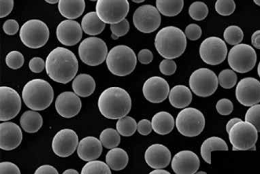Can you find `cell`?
<instances>
[{
    "label": "cell",
    "instance_id": "obj_22",
    "mask_svg": "<svg viewBox=\"0 0 260 174\" xmlns=\"http://www.w3.org/2000/svg\"><path fill=\"white\" fill-rule=\"evenodd\" d=\"M23 133L21 127L13 122L0 125V148L6 151H13L21 145Z\"/></svg>",
    "mask_w": 260,
    "mask_h": 174
},
{
    "label": "cell",
    "instance_id": "obj_37",
    "mask_svg": "<svg viewBox=\"0 0 260 174\" xmlns=\"http://www.w3.org/2000/svg\"><path fill=\"white\" fill-rule=\"evenodd\" d=\"M81 174H112L111 168L101 161L88 162L83 166Z\"/></svg>",
    "mask_w": 260,
    "mask_h": 174
},
{
    "label": "cell",
    "instance_id": "obj_45",
    "mask_svg": "<svg viewBox=\"0 0 260 174\" xmlns=\"http://www.w3.org/2000/svg\"><path fill=\"white\" fill-rule=\"evenodd\" d=\"M202 33H203V31H202L201 27L197 24H189L185 28V34L186 37L190 41H198V40L201 39Z\"/></svg>",
    "mask_w": 260,
    "mask_h": 174
},
{
    "label": "cell",
    "instance_id": "obj_21",
    "mask_svg": "<svg viewBox=\"0 0 260 174\" xmlns=\"http://www.w3.org/2000/svg\"><path fill=\"white\" fill-rule=\"evenodd\" d=\"M82 102L79 96L71 91L59 94L55 101V109L61 117L71 119L79 115Z\"/></svg>",
    "mask_w": 260,
    "mask_h": 174
},
{
    "label": "cell",
    "instance_id": "obj_19",
    "mask_svg": "<svg viewBox=\"0 0 260 174\" xmlns=\"http://www.w3.org/2000/svg\"><path fill=\"white\" fill-rule=\"evenodd\" d=\"M201 165L199 156L193 151H182L174 156L171 167L176 174H195Z\"/></svg>",
    "mask_w": 260,
    "mask_h": 174
},
{
    "label": "cell",
    "instance_id": "obj_48",
    "mask_svg": "<svg viewBox=\"0 0 260 174\" xmlns=\"http://www.w3.org/2000/svg\"><path fill=\"white\" fill-rule=\"evenodd\" d=\"M46 67V62L41 57H34L29 61L30 71L34 73H41Z\"/></svg>",
    "mask_w": 260,
    "mask_h": 174
},
{
    "label": "cell",
    "instance_id": "obj_42",
    "mask_svg": "<svg viewBox=\"0 0 260 174\" xmlns=\"http://www.w3.org/2000/svg\"><path fill=\"white\" fill-rule=\"evenodd\" d=\"M245 121L255 126L258 132H260V104H256L250 107L246 113Z\"/></svg>",
    "mask_w": 260,
    "mask_h": 174
},
{
    "label": "cell",
    "instance_id": "obj_4",
    "mask_svg": "<svg viewBox=\"0 0 260 174\" xmlns=\"http://www.w3.org/2000/svg\"><path fill=\"white\" fill-rule=\"evenodd\" d=\"M22 98L26 107L31 111H45L53 101V89L45 80L33 79L24 86Z\"/></svg>",
    "mask_w": 260,
    "mask_h": 174
},
{
    "label": "cell",
    "instance_id": "obj_23",
    "mask_svg": "<svg viewBox=\"0 0 260 174\" xmlns=\"http://www.w3.org/2000/svg\"><path fill=\"white\" fill-rule=\"evenodd\" d=\"M171 152L168 147L160 144L150 146L145 153V160L150 167L155 169H164L171 161Z\"/></svg>",
    "mask_w": 260,
    "mask_h": 174
},
{
    "label": "cell",
    "instance_id": "obj_13",
    "mask_svg": "<svg viewBox=\"0 0 260 174\" xmlns=\"http://www.w3.org/2000/svg\"><path fill=\"white\" fill-rule=\"evenodd\" d=\"M202 60L208 65H217L223 63L228 55L225 42L219 37L207 38L201 43L199 49Z\"/></svg>",
    "mask_w": 260,
    "mask_h": 174
},
{
    "label": "cell",
    "instance_id": "obj_60",
    "mask_svg": "<svg viewBox=\"0 0 260 174\" xmlns=\"http://www.w3.org/2000/svg\"><path fill=\"white\" fill-rule=\"evenodd\" d=\"M253 3H255L256 5L260 7V0H254Z\"/></svg>",
    "mask_w": 260,
    "mask_h": 174
},
{
    "label": "cell",
    "instance_id": "obj_53",
    "mask_svg": "<svg viewBox=\"0 0 260 174\" xmlns=\"http://www.w3.org/2000/svg\"><path fill=\"white\" fill-rule=\"evenodd\" d=\"M35 174H59L57 169L53 166L44 165L36 170Z\"/></svg>",
    "mask_w": 260,
    "mask_h": 174
},
{
    "label": "cell",
    "instance_id": "obj_35",
    "mask_svg": "<svg viewBox=\"0 0 260 174\" xmlns=\"http://www.w3.org/2000/svg\"><path fill=\"white\" fill-rule=\"evenodd\" d=\"M138 123L134 118L126 117L118 120L116 127L120 135L124 137H130L137 131Z\"/></svg>",
    "mask_w": 260,
    "mask_h": 174
},
{
    "label": "cell",
    "instance_id": "obj_27",
    "mask_svg": "<svg viewBox=\"0 0 260 174\" xmlns=\"http://www.w3.org/2000/svg\"><path fill=\"white\" fill-rule=\"evenodd\" d=\"M58 9L60 14L69 20L78 19L85 11V2L84 0H60L58 3Z\"/></svg>",
    "mask_w": 260,
    "mask_h": 174
},
{
    "label": "cell",
    "instance_id": "obj_54",
    "mask_svg": "<svg viewBox=\"0 0 260 174\" xmlns=\"http://www.w3.org/2000/svg\"><path fill=\"white\" fill-rule=\"evenodd\" d=\"M251 43L255 49L260 50V30L255 31L252 35Z\"/></svg>",
    "mask_w": 260,
    "mask_h": 174
},
{
    "label": "cell",
    "instance_id": "obj_30",
    "mask_svg": "<svg viewBox=\"0 0 260 174\" xmlns=\"http://www.w3.org/2000/svg\"><path fill=\"white\" fill-rule=\"evenodd\" d=\"M20 124L22 129L27 133H37L43 127V117L37 111H27L22 115Z\"/></svg>",
    "mask_w": 260,
    "mask_h": 174
},
{
    "label": "cell",
    "instance_id": "obj_55",
    "mask_svg": "<svg viewBox=\"0 0 260 174\" xmlns=\"http://www.w3.org/2000/svg\"><path fill=\"white\" fill-rule=\"evenodd\" d=\"M241 121L242 120L239 119V118H233V119L230 120V121L228 122L227 125H226V131L228 132V133H229L232 127H233L236 123H239V122Z\"/></svg>",
    "mask_w": 260,
    "mask_h": 174
},
{
    "label": "cell",
    "instance_id": "obj_26",
    "mask_svg": "<svg viewBox=\"0 0 260 174\" xmlns=\"http://www.w3.org/2000/svg\"><path fill=\"white\" fill-rule=\"evenodd\" d=\"M152 128L156 133L165 135L171 133L175 126V119L168 112L156 113L151 120Z\"/></svg>",
    "mask_w": 260,
    "mask_h": 174
},
{
    "label": "cell",
    "instance_id": "obj_9",
    "mask_svg": "<svg viewBox=\"0 0 260 174\" xmlns=\"http://www.w3.org/2000/svg\"><path fill=\"white\" fill-rule=\"evenodd\" d=\"M228 61L233 71L240 74L247 73L255 67L257 63V55L251 46L239 44L230 51Z\"/></svg>",
    "mask_w": 260,
    "mask_h": 174
},
{
    "label": "cell",
    "instance_id": "obj_1",
    "mask_svg": "<svg viewBox=\"0 0 260 174\" xmlns=\"http://www.w3.org/2000/svg\"><path fill=\"white\" fill-rule=\"evenodd\" d=\"M45 68L50 79L56 83L67 84L77 75L79 62L69 49L57 47L48 55Z\"/></svg>",
    "mask_w": 260,
    "mask_h": 174
},
{
    "label": "cell",
    "instance_id": "obj_15",
    "mask_svg": "<svg viewBox=\"0 0 260 174\" xmlns=\"http://www.w3.org/2000/svg\"><path fill=\"white\" fill-rule=\"evenodd\" d=\"M0 121H9L19 115L21 109V99L15 89L6 86L0 87Z\"/></svg>",
    "mask_w": 260,
    "mask_h": 174
},
{
    "label": "cell",
    "instance_id": "obj_2",
    "mask_svg": "<svg viewBox=\"0 0 260 174\" xmlns=\"http://www.w3.org/2000/svg\"><path fill=\"white\" fill-rule=\"evenodd\" d=\"M98 106L102 115L107 119H120L126 117L131 111L132 99L125 89L110 87L100 95Z\"/></svg>",
    "mask_w": 260,
    "mask_h": 174
},
{
    "label": "cell",
    "instance_id": "obj_17",
    "mask_svg": "<svg viewBox=\"0 0 260 174\" xmlns=\"http://www.w3.org/2000/svg\"><path fill=\"white\" fill-rule=\"evenodd\" d=\"M236 97L241 105L251 107L260 102V82L255 78L241 79L236 88Z\"/></svg>",
    "mask_w": 260,
    "mask_h": 174
},
{
    "label": "cell",
    "instance_id": "obj_18",
    "mask_svg": "<svg viewBox=\"0 0 260 174\" xmlns=\"http://www.w3.org/2000/svg\"><path fill=\"white\" fill-rule=\"evenodd\" d=\"M170 86L163 78H149L144 83L143 93L146 99L153 103H159L167 99L169 95Z\"/></svg>",
    "mask_w": 260,
    "mask_h": 174
},
{
    "label": "cell",
    "instance_id": "obj_36",
    "mask_svg": "<svg viewBox=\"0 0 260 174\" xmlns=\"http://www.w3.org/2000/svg\"><path fill=\"white\" fill-rule=\"evenodd\" d=\"M223 38L226 43L235 47L243 41L244 32L239 26L231 25L224 31Z\"/></svg>",
    "mask_w": 260,
    "mask_h": 174
},
{
    "label": "cell",
    "instance_id": "obj_11",
    "mask_svg": "<svg viewBox=\"0 0 260 174\" xmlns=\"http://www.w3.org/2000/svg\"><path fill=\"white\" fill-rule=\"evenodd\" d=\"M189 85L190 89L195 95L207 97L213 95L217 91L219 81L213 71L209 68L202 67L191 74Z\"/></svg>",
    "mask_w": 260,
    "mask_h": 174
},
{
    "label": "cell",
    "instance_id": "obj_47",
    "mask_svg": "<svg viewBox=\"0 0 260 174\" xmlns=\"http://www.w3.org/2000/svg\"><path fill=\"white\" fill-rule=\"evenodd\" d=\"M0 174H21L19 167L12 162L5 161L0 163Z\"/></svg>",
    "mask_w": 260,
    "mask_h": 174
},
{
    "label": "cell",
    "instance_id": "obj_46",
    "mask_svg": "<svg viewBox=\"0 0 260 174\" xmlns=\"http://www.w3.org/2000/svg\"><path fill=\"white\" fill-rule=\"evenodd\" d=\"M159 71L162 75H173L177 71V64L174 60L164 59L159 63Z\"/></svg>",
    "mask_w": 260,
    "mask_h": 174
},
{
    "label": "cell",
    "instance_id": "obj_5",
    "mask_svg": "<svg viewBox=\"0 0 260 174\" xmlns=\"http://www.w3.org/2000/svg\"><path fill=\"white\" fill-rule=\"evenodd\" d=\"M107 65L113 75L123 77L135 71L137 64V55L131 48L125 45L116 46L108 53Z\"/></svg>",
    "mask_w": 260,
    "mask_h": 174
},
{
    "label": "cell",
    "instance_id": "obj_38",
    "mask_svg": "<svg viewBox=\"0 0 260 174\" xmlns=\"http://www.w3.org/2000/svg\"><path fill=\"white\" fill-rule=\"evenodd\" d=\"M189 15L195 21H203L209 15V8L203 2H195L190 5Z\"/></svg>",
    "mask_w": 260,
    "mask_h": 174
},
{
    "label": "cell",
    "instance_id": "obj_6",
    "mask_svg": "<svg viewBox=\"0 0 260 174\" xmlns=\"http://www.w3.org/2000/svg\"><path fill=\"white\" fill-rule=\"evenodd\" d=\"M49 29L47 24L39 19L25 22L19 32L20 39L23 45L33 49L44 47L49 41Z\"/></svg>",
    "mask_w": 260,
    "mask_h": 174
},
{
    "label": "cell",
    "instance_id": "obj_44",
    "mask_svg": "<svg viewBox=\"0 0 260 174\" xmlns=\"http://www.w3.org/2000/svg\"><path fill=\"white\" fill-rule=\"evenodd\" d=\"M129 23L127 19L123 20L119 23L111 25L112 34L118 38L126 35L129 31Z\"/></svg>",
    "mask_w": 260,
    "mask_h": 174
},
{
    "label": "cell",
    "instance_id": "obj_10",
    "mask_svg": "<svg viewBox=\"0 0 260 174\" xmlns=\"http://www.w3.org/2000/svg\"><path fill=\"white\" fill-rule=\"evenodd\" d=\"M95 11L103 23L114 25L125 19L129 11V3L127 0H99Z\"/></svg>",
    "mask_w": 260,
    "mask_h": 174
},
{
    "label": "cell",
    "instance_id": "obj_32",
    "mask_svg": "<svg viewBox=\"0 0 260 174\" xmlns=\"http://www.w3.org/2000/svg\"><path fill=\"white\" fill-rule=\"evenodd\" d=\"M106 162L111 169L114 171H121L127 165L129 157L123 149L115 148L108 152L106 155Z\"/></svg>",
    "mask_w": 260,
    "mask_h": 174
},
{
    "label": "cell",
    "instance_id": "obj_59",
    "mask_svg": "<svg viewBox=\"0 0 260 174\" xmlns=\"http://www.w3.org/2000/svg\"><path fill=\"white\" fill-rule=\"evenodd\" d=\"M133 3H142L145 2V0H133Z\"/></svg>",
    "mask_w": 260,
    "mask_h": 174
},
{
    "label": "cell",
    "instance_id": "obj_52",
    "mask_svg": "<svg viewBox=\"0 0 260 174\" xmlns=\"http://www.w3.org/2000/svg\"><path fill=\"white\" fill-rule=\"evenodd\" d=\"M153 59V53L149 49H143L138 54V60L144 65L151 63Z\"/></svg>",
    "mask_w": 260,
    "mask_h": 174
},
{
    "label": "cell",
    "instance_id": "obj_34",
    "mask_svg": "<svg viewBox=\"0 0 260 174\" xmlns=\"http://www.w3.org/2000/svg\"><path fill=\"white\" fill-rule=\"evenodd\" d=\"M100 141L106 149H113L120 145L121 136L115 129L108 128L102 131L100 135Z\"/></svg>",
    "mask_w": 260,
    "mask_h": 174
},
{
    "label": "cell",
    "instance_id": "obj_24",
    "mask_svg": "<svg viewBox=\"0 0 260 174\" xmlns=\"http://www.w3.org/2000/svg\"><path fill=\"white\" fill-rule=\"evenodd\" d=\"M103 153V145L101 141L93 136L82 139L77 148V154L84 161H95Z\"/></svg>",
    "mask_w": 260,
    "mask_h": 174
},
{
    "label": "cell",
    "instance_id": "obj_63",
    "mask_svg": "<svg viewBox=\"0 0 260 174\" xmlns=\"http://www.w3.org/2000/svg\"><path fill=\"white\" fill-rule=\"evenodd\" d=\"M111 37H112V39H113L114 40H117L118 39H119V38L116 37V36H115V35H113V34H112Z\"/></svg>",
    "mask_w": 260,
    "mask_h": 174
},
{
    "label": "cell",
    "instance_id": "obj_58",
    "mask_svg": "<svg viewBox=\"0 0 260 174\" xmlns=\"http://www.w3.org/2000/svg\"><path fill=\"white\" fill-rule=\"evenodd\" d=\"M46 3L51 4V5H55V4L59 3V1H49V0H46Z\"/></svg>",
    "mask_w": 260,
    "mask_h": 174
},
{
    "label": "cell",
    "instance_id": "obj_62",
    "mask_svg": "<svg viewBox=\"0 0 260 174\" xmlns=\"http://www.w3.org/2000/svg\"><path fill=\"white\" fill-rule=\"evenodd\" d=\"M195 174H207V173H206L205 171H201L197 172V173H196Z\"/></svg>",
    "mask_w": 260,
    "mask_h": 174
},
{
    "label": "cell",
    "instance_id": "obj_33",
    "mask_svg": "<svg viewBox=\"0 0 260 174\" xmlns=\"http://www.w3.org/2000/svg\"><path fill=\"white\" fill-rule=\"evenodd\" d=\"M155 4L159 13L169 17L179 15L184 7L183 0H157Z\"/></svg>",
    "mask_w": 260,
    "mask_h": 174
},
{
    "label": "cell",
    "instance_id": "obj_61",
    "mask_svg": "<svg viewBox=\"0 0 260 174\" xmlns=\"http://www.w3.org/2000/svg\"><path fill=\"white\" fill-rule=\"evenodd\" d=\"M257 74H258V76H259V77L260 78V62H259V64H258V66H257Z\"/></svg>",
    "mask_w": 260,
    "mask_h": 174
},
{
    "label": "cell",
    "instance_id": "obj_20",
    "mask_svg": "<svg viewBox=\"0 0 260 174\" xmlns=\"http://www.w3.org/2000/svg\"><path fill=\"white\" fill-rule=\"evenodd\" d=\"M56 35L59 43L67 47L77 45L83 37V29L78 22L64 20L58 25Z\"/></svg>",
    "mask_w": 260,
    "mask_h": 174
},
{
    "label": "cell",
    "instance_id": "obj_56",
    "mask_svg": "<svg viewBox=\"0 0 260 174\" xmlns=\"http://www.w3.org/2000/svg\"><path fill=\"white\" fill-rule=\"evenodd\" d=\"M149 174H171L169 171H167L165 169H155L151 172H150Z\"/></svg>",
    "mask_w": 260,
    "mask_h": 174
},
{
    "label": "cell",
    "instance_id": "obj_41",
    "mask_svg": "<svg viewBox=\"0 0 260 174\" xmlns=\"http://www.w3.org/2000/svg\"><path fill=\"white\" fill-rule=\"evenodd\" d=\"M6 63L11 69H19L24 64L23 55L17 51L10 52L6 57Z\"/></svg>",
    "mask_w": 260,
    "mask_h": 174
},
{
    "label": "cell",
    "instance_id": "obj_50",
    "mask_svg": "<svg viewBox=\"0 0 260 174\" xmlns=\"http://www.w3.org/2000/svg\"><path fill=\"white\" fill-rule=\"evenodd\" d=\"M0 18H5L11 13L14 7L13 0H1L0 1Z\"/></svg>",
    "mask_w": 260,
    "mask_h": 174
},
{
    "label": "cell",
    "instance_id": "obj_39",
    "mask_svg": "<svg viewBox=\"0 0 260 174\" xmlns=\"http://www.w3.org/2000/svg\"><path fill=\"white\" fill-rule=\"evenodd\" d=\"M237 75L233 69H225L222 71L218 76L219 85L225 89H231L237 83Z\"/></svg>",
    "mask_w": 260,
    "mask_h": 174
},
{
    "label": "cell",
    "instance_id": "obj_51",
    "mask_svg": "<svg viewBox=\"0 0 260 174\" xmlns=\"http://www.w3.org/2000/svg\"><path fill=\"white\" fill-rule=\"evenodd\" d=\"M151 122L147 119H142L138 123L137 131L142 135H148L151 133Z\"/></svg>",
    "mask_w": 260,
    "mask_h": 174
},
{
    "label": "cell",
    "instance_id": "obj_57",
    "mask_svg": "<svg viewBox=\"0 0 260 174\" xmlns=\"http://www.w3.org/2000/svg\"><path fill=\"white\" fill-rule=\"evenodd\" d=\"M62 174H79L77 170L74 169H69L65 170Z\"/></svg>",
    "mask_w": 260,
    "mask_h": 174
},
{
    "label": "cell",
    "instance_id": "obj_43",
    "mask_svg": "<svg viewBox=\"0 0 260 174\" xmlns=\"http://www.w3.org/2000/svg\"><path fill=\"white\" fill-rule=\"evenodd\" d=\"M216 110L220 115H230L234 111L233 103L231 100L226 98L219 99L216 104Z\"/></svg>",
    "mask_w": 260,
    "mask_h": 174
},
{
    "label": "cell",
    "instance_id": "obj_28",
    "mask_svg": "<svg viewBox=\"0 0 260 174\" xmlns=\"http://www.w3.org/2000/svg\"><path fill=\"white\" fill-rule=\"evenodd\" d=\"M72 87L79 97H87L95 91L96 85L95 80L91 76L81 74L74 79Z\"/></svg>",
    "mask_w": 260,
    "mask_h": 174
},
{
    "label": "cell",
    "instance_id": "obj_29",
    "mask_svg": "<svg viewBox=\"0 0 260 174\" xmlns=\"http://www.w3.org/2000/svg\"><path fill=\"white\" fill-rule=\"evenodd\" d=\"M214 151H227L229 147L221 137L213 136L207 138L201 146V153L204 161L209 165L211 164V152Z\"/></svg>",
    "mask_w": 260,
    "mask_h": 174
},
{
    "label": "cell",
    "instance_id": "obj_12",
    "mask_svg": "<svg viewBox=\"0 0 260 174\" xmlns=\"http://www.w3.org/2000/svg\"><path fill=\"white\" fill-rule=\"evenodd\" d=\"M79 55L86 65L98 66L107 59L108 47L99 38L90 37L84 40L79 47Z\"/></svg>",
    "mask_w": 260,
    "mask_h": 174
},
{
    "label": "cell",
    "instance_id": "obj_14",
    "mask_svg": "<svg viewBox=\"0 0 260 174\" xmlns=\"http://www.w3.org/2000/svg\"><path fill=\"white\" fill-rule=\"evenodd\" d=\"M161 21L159 12L152 5L141 6L134 13V25L142 33H153L159 27Z\"/></svg>",
    "mask_w": 260,
    "mask_h": 174
},
{
    "label": "cell",
    "instance_id": "obj_7",
    "mask_svg": "<svg viewBox=\"0 0 260 174\" xmlns=\"http://www.w3.org/2000/svg\"><path fill=\"white\" fill-rule=\"evenodd\" d=\"M206 120L203 113L194 108H186L178 114L175 125L181 135L188 137H197L203 131Z\"/></svg>",
    "mask_w": 260,
    "mask_h": 174
},
{
    "label": "cell",
    "instance_id": "obj_31",
    "mask_svg": "<svg viewBox=\"0 0 260 174\" xmlns=\"http://www.w3.org/2000/svg\"><path fill=\"white\" fill-rule=\"evenodd\" d=\"M105 23L101 21L96 12H90L84 16L81 27L86 34L90 36L99 35L104 31Z\"/></svg>",
    "mask_w": 260,
    "mask_h": 174
},
{
    "label": "cell",
    "instance_id": "obj_8",
    "mask_svg": "<svg viewBox=\"0 0 260 174\" xmlns=\"http://www.w3.org/2000/svg\"><path fill=\"white\" fill-rule=\"evenodd\" d=\"M229 139L233 151L255 150L258 139V131L255 126L249 122L241 121L236 123L229 133Z\"/></svg>",
    "mask_w": 260,
    "mask_h": 174
},
{
    "label": "cell",
    "instance_id": "obj_3",
    "mask_svg": "<svg viewBox=\"0 0 260 174\" xmlns=\"http://www.w3.org/2000/svg\"><path fill=\"white\" fill-rule=\"evenodd\" d=\"M155 47L158 53L166 59L181 57L187 47V37L180 28L168 26L156 34Z\"/></svg>",
    "mask_w": 260,
    "mask_h": 174
},
{
    "label": "cell",
    "instance_id": "obj_40",
    "mask_svg": "<svg viewBox=\"0 0 260 174\" xmlns=\"http://www.w3.org/2000/svg\"><path fill=\"white\" fill-rule=\"evenodd\" d=\"M215 11L221 16H230L236 9V3L233 0H217L215 5Z\"/></svg>",
    "mask_w": 260,
    "mask_h": 174
},
{
    "label": "cell",
    "instance_id": "obj_49",
    "mask_svg": "<svg viewBox=\"0 0 260 174\" xmlns=\"http://www.w3.org/2000/svg\"><path fill=\"white\" fill-rule=\"evenodd\" d=\"M19 25L16 20L9 19L3 25V30L7 35H15L19 31Z\"/></svg>",
    "mask_w": 260,
    "mask_h": 174
},
{
    "label": "cell",
    "instance_id": "obj_16",
    "mask_svg": "<svg viewBox=\"0 0 260 174\" xmlns=\"http://www.w3.org/2000/svg\"><path fill=\"white\" fill-rule=\"evenodd\" d=\"M79 144V137L74 130L61 129L54 136L52 149L58 157H69L75 153Z\"/></svg>",
    "mask_w": 260,
    "mask_h": 174
},
{
    "label": "cell",
    "instance_id": "obj_25",
    "mask_svg": "<svg viewBox=\"0 0 260 174\" xmlns=\"http://www.w3.org/2000/svg\"><path fill=\"white\" fill-rule=\"evenodd\" d=\"M192 98L191 90L185 85L175 86L169 93L170 103L175 109H185L191 103Z\"/></svg>",
    "mask_w": 260,
    "mask_h": 174
}]
</instances>
